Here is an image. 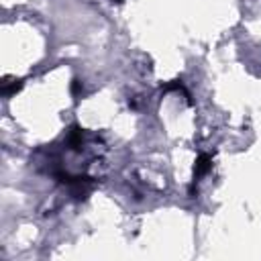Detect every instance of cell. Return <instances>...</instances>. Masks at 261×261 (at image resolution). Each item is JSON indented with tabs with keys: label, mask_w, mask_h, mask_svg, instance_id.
<instances>
[{
	"label": "cell",
	"mask_w": 261,
	"mask_h": 261,
	"mask_svg": "<svg viewBox=\"0 0 261 261\" xmlns=\"http://www.w3.org/2000/svg\"><path fill=\"white\" fill-rule=\"evenodd\" d=\"M212 167V157L208 153H202L200 157L196 159V165H194V182L200 178V176H204V173H208V169Z\"/></svg>",
	"instance_id": "obj_1"
},
{
	"label": "cell",
	"mask_w": 261,
	"mask_h": 261,
	"mask_svg": "<svg viewBox=\"0 0 261 261\" xmlns=\"http://www.w3.org/2000/svg\"><path fill=\"white\" fill-rule=\"evenodd\" d=\"M21 88H23V82H14L12 86H8V84L4 82V86H2V92H4V94H12V92L21 90Z\"/></svg>",
	"instance_id": "obj_3"
},
{
	"label": "cell",
	"mask_w": 261,
	"mask_h": 261,
	"mask_svg": "<svg viewBox=\"0 0 261 261\" xmlns=\"http://www.w3.org/2000/svg\"><path fill=\"white\" fill-rule=\"evenodd\" d=\"M78 90H80V80H74V84H72V92L78 94Z\"/></svg>",
	"instance_id": "obj_4"
},
{
	"label": "cell",
	"mask_w": 261,
	"mask_h": 261,
	"mask_svg": "<svg viewBox=\"0 0 261 261\" xmlns=\"http://www.w3.org/2000/svg\"><path fill=\"white\" fill-rule=\"evenodd\" d=\"M82 129H78V127H74L72 129V133H69V145H72L74 149H78L80 147V143H82Z\"/></svg>",
	"instance_id": "obj_2"
},
{
	"label": "cell",
	"mask_w": 261,
	"mask_h": 261,
	"mask_svg": "<svg viewBox=\"0 0 261 261\" xmlns=\"http://www.w3.org/2000/svg\"><path fill=\"white\" fill-rule=\"evenodd\" d=\"M112 2H123V0H112Z\"/></svg>",
	"instance_id": "obj_5"
}]
</instances>
